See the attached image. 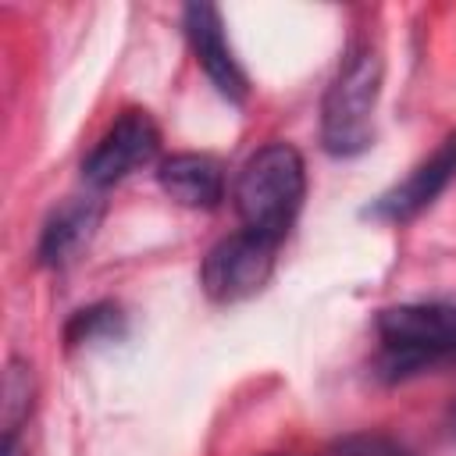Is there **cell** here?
<instances>
[{"mask_svg":"<svg viewBox=\"0 0 456 456\" xmlns=\"http://www.w3.org/2000/svg\"><path fill=\"white\" fill-rule=\"evenodd\" d=\"M306 196V164L292 142L260 146L235 175V214L246 232H256L271 242H285Z\"/></svg>","mask_w":456,"mask_h":456,"instance_id":"cell-1","label":"cell"},{"mask_svg":"<svg viewBox=\"0 0 456 456\" xmlns=\"http://www.w3.org/2000/svg\"><path fill=\"white\" fill-rule=\"evenodd\" d=\"M381 381H406L456 360V303H399L374 317Z\"/></svg>","mask_w":456,"mask_h":456,"instance_id":"cell-2","label":"cell"},{"mask_svg":"<svg viewBox=\"0 0 456 456\" xmlns=\"http://www.w3.org/2000/svg\"><path fill=\"white\" fill-rule=\"evenodd\" d=\"M381 53L374 43H353L321 100V142L331 157H356L374 142V110L381 96Z\"/></svg>","mask_w":456,"mask_h":456,"instance_id":"cell-3","label":"cell"},{"mask_svg":"<svg viewBox=\"0 0 456 456\" xmlns=\"http://www.w3.org/2000/svg\"><path fill=\"white\" fill-rule=\"evenodd\" d=\"M274 253H278V242L256 232H246V228L217 239L200 264V285L207 299L228 306V303H242L256 296L271 281Z\"/></svg>","mask_w":456,"mask_h":456,"instance_id":"cell-4","label":"cell"},{"mask_svg":"<svg viewBox=\"0 0 456 456\" xmlns=\"http://www.w3.org/2000/svg\"><path fill=\"white\" fill-rule=\"evenodd\" d=\"M160 150V132L146 110H121L114 125L100 135V142L82 160V182L93 192H103L125 182L132 171L150 164Z\"/></svg>","mask_w":456,"mask_h":456,"instance_id":"cell-5","label":"cell"},{"mask_svg":"<svg viewBox=\"0 0 456 456\" xmlns=\"http://www.w3.org/2000/svg\"><path fill=\"white\" fill-rule=\"evenodd\" d=\"M452 178H456V128L403 182H395L392 189H385L367 207V214L378 217V221H388V224H406L417 214H424L449 189Z\"/></svg>","mask_w":456,"mask_h":456,"instance_id":"cell-6","label":"cell"},{"mask_svg":"<svg viewBox=\"0 0 456 456\" xmlns=\"http://www.w3.org/2000/svg\"><path fill=\"white\" fill-rule=\"evenodd\" d=\"M182 28L189 39V50L196 57V64L203 68V75L210 78V86L228 100V103H246L249 96V82L246 71L239 68L228 36H224V18L214 4H189L182 11Z\"/></svg>","mask_w":456,"mask_h":456,"instance_id":"cell-7","label":"cell"},{"mask_svg":"<svg viewBox=\"0 0 456 456\" xmlns=\"http://www.w3.org/2000/svg\"><path fill=\"white\" fill-rule=\"evenodd\" d=\"M100 217H103V203L100 196H75L68 203H61L43 232H39V246H36V260L43 267H68L96 235L100 228Z\"/></svg>","mask_w":456,"mask_h":456,"instance_id":"cell-8","label":"cell"},{"mask_svg":"<svg viewBox=\"0 0 456 456\" xmlns=\"http://www.w3.org/2000/svg\"><path fill=\"white\" fill-rule=\"evenodd\" d=\"M160 189L189 210H214L224 200V167L210 153H171L157 167Z\"/></svg>","mask_w":456,"mask_h":456,"instance_id":"cell-9","label":"cell"},{"mask_svg":"<svg viewBox=\"0 0 456 456\" xmlns=\"http://www.w3.org/2000/svg\"><path fill=\"white\" fill-rule=\"evenodd\" d=\"M125 335V310L110 299L103 303H89L82 310L71 314V321L64 324V338L68 346H93V342H114Z\"/></svg>","mask_w":456,"mask_h":456,"instance_id":"cell-10","label":"cell"},{"mask_svg":"<svg viewBox=\"0 0 456 456\" xmlns=\"http://www.w3.org/2000/svg\"><path fill=\"white\" fill-rule=\"evenodd\" d=\"M32 392H36L32 367L14 356L4 374V435H18V428L25 424L28 410H32Z\"/></svg>","mask_w":456,"mask_h":456,"instance_id":"cell-11","label":"cell"},{"mask_svg":"<svg viewBox=\"0 0 456 456\" xmlns=\"http://www.w3.org/2000/svg\"><path fill=\"white\" fill-rule=\"evenodd\" d=\"M324 456H417L406 442L385 435V431H353L331 442Z\"/></svg>","mask_w":456,"mask_h":456,"instance_id":"cell-12","label":"cell"},{"mask_svg":"<svg viewBox=\"0 0 456 456\" xmlns=\"http://www.w3.org/2000/svg\"><path fill=\"white\" fill-rule=\"evenodd\" d=\"M449 428H452V435H456V406H452V417H449Z\"/></svg>","mask_w":456,"mask_h":456,"instance_id":"cell-13","label":"cell"},{"mask_svg":"<svg viewBox=\"0 0 456 456\" xmlns=\"http://www.w3.org/2000/svg\"><path fill=\"white\" fill-rule=\"evenodd\" d=\"M271 456H281V452H271Z\"/></svg>","mask_w":456,"mask_h":456,"instance_id":"cell-14","label":"cell"}]
</instances>
